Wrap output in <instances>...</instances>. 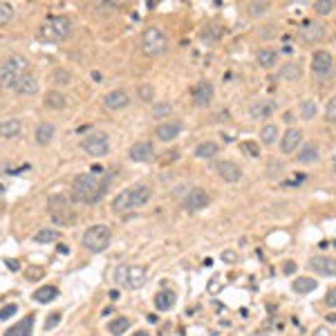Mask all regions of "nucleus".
I'll return each mask as SVG.
<instances>
[{
	"label": "nucleus",
	"instance_id": "obj_19",
	"mask_svg": "<svg viewBox=\"0 0 336 336\" xmlns=\"http://www.w3.org/2000/svg\"><path fill=\"white\" fill-rule=\"evenodd\" d=\"M182 128H184L182 121H161V123L157 125L155 134L159 141H173V139L182 132Z\"/></svg>",
	"mask_w": 336,
	"mask_h": 336
},
{
	"label": "nucleus",
	"instance_id": "obj_21",
	"mask_svg": "<svg viewBox=\"0 0 336 336\" xmlns=\"http://www.w3.org/2000/svg\"><path fill=\"white\" fill-rule=\"evenodd\" d=\"M211 99H213V85L209 81H200V83L193 88V101L197 106H209Z\"/></svg>",
	"mask_w": 336,
	"mask_h": 336
},
{
	"label": "nucleus",
	"instance_id": "obj_36",
	"mask_svg": "<svg viewBox=\"0 0 336 336\" xmlns=\"http://www.w3.org/2000/svg\"><path fill=\"white\" fill-rule=\"evenodd\" d=\"M56 237H58L56 228H40L34 235V242H38V244H49V242H54Z\"/></svg>",
	"mask_w": 336,
	"mask_h": 336
},
{
	"label": "nucleus",
	"instance_id": "obj_51",
	"mask_svg": "<svg viewBox=\"0 0 336 336\" xmlns=\"http://www.w3.org/2000/svg\"><path fill=\"white\" fill-rule=\"evenodd\" d=\"M305 179H307L305 175H294L291 179H287V182H285V186H300V184H303Z\"/></svg>",
	"mask_w": 336,
	"mask_h": 336
},
{
	"label": "nucleus",
	"instance_id": "obj_57",
	"mask_svg": "<svg viewBox=\"0 0 336 336\" xmlns=\"http://www.w3.org/2000/svg\"><path fill=\"white\" fill-rule=\"evenodd\" d=\"M132 336H150V334H148V332H143V330H139V332H134Z\"/></svg>",
	"mask_w": 336,
	"mask_h": 336
},
{
	"label": "nucleus",
	"instance_id": "obj_49",
	"mask_svg": "<svg viewBox=\"0 0 336 336\" xmlns=\"http://www.w3.org/2000/svg\"><path fill=\"white\" fill-rule=\"evenodd\" d=\"M325 305H327V307H336V287H330V289H327Z\"/></svg>",
	"mask_w": 336,
	"mask_h": 336
},
{
	"label": "nucleus",
	"instance_id": "obj_16",
	"mask_svg": "<svg viewBox=\"0 0 336 336\" xmlns=\"http://www.w3.org/2000/svg\"><path fill=\"white\" fill-rule=\"evenodd\" d=\"M128 155H130V159L137 161V164H146V161H150L152 157H155V148H152L150 141H137L130 146Z\"/></svg>",
	"mask_w": 336,
	"mask_h": 336
},
{
	"label": "nucleus",
	"instance_id": "obj_17",
	"mask_svg": "<svg viewBox=\"0 0 336 336\" xmlns=\"http://www.w3.org/2000/svg\"><path fill=\"white\" fill-rule=\"evenodd\" d=\"M303 146V132L298 128H289L285 132V137L280 139V152L282 155H291Z\"/></svg>",
	"mask_w": 336,
	"mask_h": 336
},
{
	"label": "nucleus",
	"instance_id": "obj_50",
	"mask_svg": "<svg viewBox=\"0 0 336 336\" xmlns=\"http://www.w3.org/2000/svg\"><path fill=\"white\" fill-rule=\"evenodd\" d=\"M280 170H282V164H280V161H271V166H267V175H269V177H276Z\"/></svg>",
	"mask_w": 336,
	"mask_h": 336
},
{
	"label": "nucleus",
	"instance_id": "obj_45",
	"mask_svg": "<svg viewBox=\"0 0 336 336\" xmlns=\"http://www.w3.org/2000/svg\"><path fill=\"white\" fill-rule=\"evenodd\" d=\"M58 323H61V312L49 314L47 321H45V332H52L54 327H58Z\"/></svg>",
	"mask_w": 336,
	"mask_h": 336
},
{
	"label": "nucleus",
	"instance_id": "obj_27",
	"mask_svg": "<svg viewBox=\"0 0 336 336\" xmlns=\"http://www.w3.org/2000/svg\"><path fill=\"white\" fill-rule=\"evenodd\" d=\"M45 108H49V110H63L65 108V97H63V92H58V90H49V92H45V99H43Z\"/></svg>",
	"mask_w": 336,
	"mask_h": 336
},
{
	"label": "nucleus",
	"instance_id": "obj_38",
	"mask_svg": "<svg viewBox=\"0 0 336 336\" xmlns=\"http://www.w3.org/2000/svg\"><path fill=\"white\" fill-rule=\"evenodd\" d=\"M173 114V106H170L168 101H159L152 106V116L155 119H166V116Z\"/></svg>",
	"mask_w": 336,
	"mask_h": 336
},
{
	"label": "nucleus",
	"instance_id": "obj_47",
	"mask_svg": "<svg viewBox=\"0 0 336 336\" xmlns=\"http://www.w3.org/2000/svg\"><path fill=\"white\" fill-rule=\"evenodd\" d=\"M175 159H179V150H168V152H164L161 155V164H173Z\"/></svg>",
	"mask_w": 336,
	"mask_h": 336
},
{
	"label": "nucleus",
	"instance_id": "obj_52",
	"mask_svg": "<svg viewBox=\"0 0 336 336\" xmlns=\"http://www.w3.org/2000/svg\"><path fill=\"white\" fill-rule=\"evenodd\" d=\"M282 271H285L287 276H289V273H294L296 271V262H294V260H287V262L282 264Z\"/></svg>",
	"mask_w": 336,
	"mask_h": 336
},
{
	"label": "nucleus",
	"instance_id": "obj_34",
	"mask_svg": "<svg viewBox=\"0 0 336 336\" xmlns=\"http://www.w3.org/2000/svg\"><path fill=\"white\" fill-rule=\"evenodd\" d=\"M218 150H220V146L215 141H204V143H200V146L195 148V157H200V159H209V157L218 155Z\"/></svg>",
	"mask_w": 336,
	"mask_h": 336
},
{
	"label": "nucleus",
	"instance_id": "obj_10",
	"mask_svg": "<svg viewBox=\"0 0 336 336\" xmlns=\"http://www.w3.org/2000/svg\"><path fill=\"white\" fill-rule=\"evenodd\" d=\"M182 204H184V209L186 211L197 213V211L206 209V206L211 204V195L204 191V188H191V191L182 197Z\"/></svg>",
	"mask_w": 336,
	"mask_h": 336
},
{
	"label": "nucleus",
	"instance_id": "obj_5",
	"mask_svg": "<svg viewBox=\"0 0 336 336\" xmlns=\"http://www.w3.org/2000/svg\"><path fill=\"white\" fill-rule=\"evenodd\" d=\"M27 70H29V63H27L25 56H20V54H11V56H7V61L0 65V88L2 90L13 88L16 79L20 74H25Z\"/></svg>",
	"mask_w": 336,
	"mask_h": 336
},
{
	"label": "nucleus",
	"instance_id": "obj_44",
	"mask_svg": "<svg viewBox=\"0 0 336 336\" xmlns=\"http://www.w3.org/2000/svg\"><path fill=\"white\" fill-rule=\"evenodd\" d=\"M249 11H251V16H262L264 11H269V2H264V0H260V2H251Z\"/></svg>",
	"mask_w": 336,
	"mask_h": 336
},
{
	"label": "nucleus",
	"instance_id": "obj_33",
	"mask_svg": "<svg viewBox=\"0 0 336 336\" xmlns=\"http://www.w3.org/2000/svg\"><path fill=\"white\" fill-rule=\"evenodd\" d=\"M278 139V125L276 123H267L260 128V141L264 143V146H271V143H276Z\"/></svg>",
	"mask_w": 336,
	"mask_h": 336
},
{
	"label": "nucleus",
	"instance_id": "obj_35",
	"mask_svg": "<svg viewBox=\"0 0 336 336\" xmlns=\"http://www.w3.org/2000/svg\"><path fill=\"white\" fill-rule=\"evenodd\" d=\"M316 112H318V108H316V103H314L312 99H305V101H300V106H298L300 119L309 121V119H314V116H316Z\"/></svg>",
	"mask_w": 336,
	"mask_h": 336
},
{
	"label": "nucleus",
	"instance_id": "obj_30",
	"mask_svg": "<svg viewBox=\"0 0 336 336\" xmlns=\"http://www.w3.org/2000/svg\"><path fill=\"white\" fill-rule=\"evenodd\" d=\"M316 287H318V282L314 280V278L305 276V278H296L294 285H291V289H294L296 294H312Z\"/></svg>",
	"mask_w": 336,
	"mask_h": 336
},
{
	"label": "nucleus",
	"instance_id": "obj_6",
	"mask_svg": "<svg viewBox=\"0 0 336 336\" xmlns=\"http://www.w3.org/2000/svg\"><path fill=\"white\" fill-rule=\"evenodd\" d=\"M72 34V20L67 16H52L40 25V38L54 43V40H65Z\"/></svg>",
	"mask_w": 336,
	"mask_h": 336
},
{
	"label": "nucleus",
	"instance_id": "obj_13",
	"mask_svg": "<svg viewBox=\"0 0 336 336\" xmlns=\"http://www.w3.org/2000/svg\"><path fill=\"white\" fill-rule=\"evenodd\" d=\"M325 34H327L325 25H323V22H316V20H307L300 27V40H303V43H318V40L325 38Z\"/></svg>",
	"mask_w": 336,
	"mask_h": 336
},
{
	"label": "nucleus",
	"instance_id": "obj_56",
	"mask_svg": "<svg viewBox=\"0 0 336 336\" xmlns=\"http://www.w3.org/2000/svg\"><path fill=\"white\" fill-rule=\"evenodd\" d=\"M7 267L13 269V271H18V262H16V260H7Z\"/></svg>",
	"mask_w": 336,
	"mask_h": 336
},
{
	"label": "nucleus",
	"instance_id": "obj_14",
	"mask_svg": "<svg viewBox=\"0 0 336 336\" xmlns=\"http://www.w3.org/2000/svg\"><path fill=\"white\" fill-rule=\"evenodd\" d=\"M309 267L316 273H321V276H327V278L336 276V258L334 255H314V258L309 260Z\"/></svg>",
	"mask_w": 336,
	"mask_h": 336
},
{
	"label": "nucleus",
	"instance_id": "obj_39",
	"mask_svg": "<svg viewBox=\"0 0 336 336\" xmlns=\"http://www.w3.org/2000/svg\"><path fill=\"white\" fill-rule=\"evenodd\" d=\"M70 81H72V74H70V70H65V67H56V70L52 72V83L67 85Z\"/></svg>",
	"mask_w": 336,
	"mask_h": 336
},
{
	"label": "nucleus",
	"instance_id": "obj_55",
	"mask_svg": "<svg viewBox=\"0 0 336 336\" xmlns=\"http://www.w3.org/2000/svg\"><path fill=\"white\" fill-rule=\"evenodd\" d=\"M226 262H231V260H235V253H231V251H224V255H222Z\"/></svg>",
	"mask_w": 336,
	"mask_h": 336
},
{
	"label": "nucleus",
	"instance_id": "obj_48",
	"mask_svg": "<svg viewBox=\"0 0 336 336\" xmlns=\"http://www.w3.org/2000/svg\"><path fill=\"white\" fill-rule=\"evenodd\" d=\"M242 148H244V152H249L251 157H258L260 155L258 143H253V141H244V143H242Z\"/></svg>",
	"mask_w": 336,
	"mask_h": 336
},
{
	"label": "nucleus",
	"instance_id": "obj_8",
	"mask_svg": "<svg viewBox=\"0 0 336 336\" xmlns=\"http://www.w3.org/2000/svg\"><path fill=\"white\" fill-rule=\"evenodd\" d=\"M166 47H168V38H166V34L159 27H148L141 34V52L148 58L161 56L166 52Z\"/></svg>",
	"mask_w": 336,
	"mask_h": 336
},
{
	"label": "nucleus",
	"instance_id": "obj_1",
	"mask_svg": "<svg viewBox=\"0 0 336 336\" xmlns=\"http://www.w3.org/2000/svg\"><path fill=\"white\" fill-rule=\"evenodd\" d=\"M110 179L99 177L97 173H79L72 179V200L83 204H97L106 197Z\"/></svg>",
	"mask_w": 336,
	"mask_h": 336
},
{
	"label": "nucleus",
	"instance_id": "obj_32",
	"mask_svg": "<svg viewBox=\"0 0 336 336\" xmlns=\"http://www.w3.org/2000/svg\"><path fill=\"white\" fill-rule=\"evenodd\" d=\"M276 61H278V52H276V49H271V47H262V49L258 52V63H260L262 67H267V70H269V67L276 65Z\"/></svg>",
	"mask_w": 336,
	"mask_h": 336
},
{
	"label": "nucleus",
	"instance_id": "obj_23",
	"mask_svg": "<svg viewBox=\"0 0 336 336\" xmlns=\"http://www.w3.org/2000/svg\"><path fill=\"white\" fill-rule=\"evenodd\" d=\"M36 143L38 146H49V141L54 139V123H49V121H43V123L36 125Z\"/></svg>",
	"mask_w": 336,
	"mask_h": 336
},
{
	"label": "nucleus",
	"instance_id": "obj_22",
	"mask_svg": "<svg viewBox=\"0 0 336 336\" xmlns=\"http://www.w3.org/2000/svg\"><path fill=\"white\" fill-rule=\"evenodd\" d=\"M31 330H34V316H25L18 325H11L9 330H4L2 336H31Z\"/></svg>",
	"mask_w": 336,
	"mask_h": 336
},
{
	"label": "nucleus",
	"instance_id": "obj_25",
	"mask_svg": "<svg viewBox=\"0 0 336 336\" xmlns=\"http://www.w3.org/2000/svg\"><path fill=\"white\" fill-rule=\"evenodd\" d=\"M296 157H298V164H314L321 157V150H318L316 143H305V146H300Z\"/></svg>",
	"mask_w": 336,
	"mask_h": 336
},
{
	"label": "nucleus",
	"instance_id": "obj_9",
	"mask_svg": "<svg viewBox=\"0 0 336 336\" xmlns=\"http://www.w3.org/2000/svg\"><path fill=\"white\" fill-rule=\"evenodd\" d=\"M81 148H83V152L90 157H103L110 150V139H108V134L103 132V130H92V132L81 141Z\"/></svg>",
	"mask_w": 336,
	"mask_h": 336
},
{
	"label": "nucleus",
	"instance_id": "obj_18",
	"mask_svg": "<svg viewBox=\"0 0 336 336\" xmlns=\"http://www.w3.org/2000/svg\"><path fill=\"white\" fill-rule=\"evenodd\" d=\"M218 175L226 184H237L242 179V168L235 164V161L224 159V161H220V164H218Z\"/></svg>",
	"mask_w": 336,
	"mask_h": 336
},
{
	"label": "nucleus",
	"instance_id": "obj_46",
	"mask_svg": "<svg viewBox=\"0 0 336 336\" xmlns=\"http://www.w3.org/2000/svg\"><path fill=\"white\" fill-rule=\"evenodd\" d=\"M18 312V305H4V307H0V321H7V318H11L13 314Z\"/></svg>",
	"mask_w": 336,
	"mask_h": 336
},
{
	"label": "nucleus",
	"instance_id": "obj_29",
	"mask_svg": "<svg viewBox=\"0 0 336 336\" xmlns=\"http://www.w3.org/2000/svg\"><path fill=\"white\" fill-rule=\"evenodd\" d=\"M300 74H303V70H300L298 63H285V65H280V70H278V76H280L282 81H298Z\"/></svg>",
	"mask_w": 336,
	"mask_h": 336
},
{
	"label": "nucleus",
	"instance_id": "obj_12",
	"mask_svg": "<svg viewBox=\"0 0 336 336\" xmlns=\"http://www.w3.org/2000/svg\"><path fill=\"white\" fill-rule=\"evenodd\" d=\"M332 70H334V58H332V54L325 52V49L314 52V56H312V72L316 76H327Z\"/></svg>",
	"mask_w": 336,
	"mask_h": 336
},
{
	"label": "nucleus",
	"instance_id": "obj_11",
	"mask_svg": "<svg viewBox=\"0 0 336 336\" xmlns=\"http://www.w3.org/2000/svg\"><path fill=\"white\" fill-rule=\"evenodd\" d=\"M40 83H38V76L34 74V72L27 70L25 74H20L16 79V83H13V92L20 94V97H34L36 92H38Z\"/></svg>",
	"mask_w": 336,
	"mask_h": 336
},
{
	"label": "nucleus",
	"instance_id": "obj_7",
	"mask_svg": "<svg viewBox=\"0 0 336 336\" xmlns=\"http://www.w3.org/2000/svg\"><path fill=\"white\" fill-rule=\"evenodd\" d=\"M47 209H49V215H52V222L58 224V226H72L76 222V213L72 211L70 200H65L63 195L49 197Z\"/></svg>",
	"mask_w": 336,
	"mask_h": 336
},
{
	"label": "nucleus",
	"instance_id": "obj_24",
	"mask_svg": "<svg viewBox=\"0 0 336 336\" xmlns=\"http://www.w3.org/2000/svg\"><path fill=\"white\" fill-rule=\"evenodd\" d=\"M175 300H177V296H175L173 289H161L159 294L155 296V307L159 309V312H168V309L175 307Z\"/></svg>",
	"mask_w": 336,
	"mask_h": 336
},
{
	"label": "nucleus",
	"instance_id": "obj_54",
	"mask_svg": "<svg viewBox=\"0 0 336 336\" xmlns=\"http://www.w3.org/2000/svg\"><path fill=\"white\" fill-rule=\"evenodd\" d=\"M56 251H58L61 255H67V253H70V249H67L65 244H58V246H56Z\"/></svg>",
	"mask_w": 336,
	"mask_h": 336
},
{
	"label": "nucleus",
	"instance_id": "obj_43",
	"mask_svg": "<svg viewBox=\"0 0 336 336\" xmlns=\"http://www.w3.org/2000/svg\"><path fill=\"white\" fill-rule=\"evenodd\" d=\"M325 119L330 123H336V97H332L325 106Z\"/></svg>",
	"mask_w": 336,
	"mask_h": 336
},
{
	"label": "nucleus",
	"instance_id": "obj_53",
	"mask_svg": "<svg viewBox=\"0 0 336 336\" xmlns=\"http://www.w3.org/2000/svg\"><path fill=\"white\" fill-rule=\"evenodd\" d=\"M314 336H332V332L327 330V327H318V330L314 332Z\"/></svg>",
	"mask_w": 336,
	"mask_h": 336
},
{
	"label": "nucleus",
	"instance_id": "obj_40",
	"mask_svg": "<svg viewBox=\"0 0 336 336\" xmlns=\"http://www.w3.org/2000/svg\"><path fill=\"white\" fill-rule=\"evenodd\" d=\"M334 7H336V0H316V2H314V11L321 13V16L332 13V9Z\"/></svg>",
	"mask_w": 336,
	"mask_h": 336
},
{
	"label": "nucleus",
	"instance_id": "obj_20",
	"mask_svg": "<svg viewBox=\"0 0 336 336\" xmlns=\"http://www.w3.org/2000/svg\"><path fill=\"white\" fill-rule=\"evenodd\" d=\"M103 103H106L108 110H123L125 106L130 103V94L125 92V90H112V92L106 94V99H103Z\"/></svg>",
	"mask_w": 336,
	"mask_h": 336
},
{
	"label": "nucleus",
	"instance_id": "obj_42",
	"mask_svg": "<svg viewBox=\"0 0 336 336\" xmlns=\"http://www.w3.org/2000/svg\"><path fill=\"white\" fill-rule=\"evenodd\" d=\"M13 18V7L9 2H0V27H4Z\"/></svg>",
	"mask_w": 336,
	"mask_h": 336
},
{
	"label": "nucleus",
	"instance_id": "obj_3",
	"mask_svg": "<svg viewBox=\"0 0 336 336\" xmlns=\"http://www.w3.org/2000/svg\"><path fill=\"white\" fill-rule=\"evenodd\" d=\"M114 282L123 289H141L148 282V269L141 264H119L114 269Z\"/></svg>",
	"mask_w": 336,
	"mask_h": 336
},
{
	"label": "nucleus",
	"instance_id": "obj_58",
	"mask_svg": "<svg viewBox=\"0 0 336 336\" xmlns=\"http://www.w3.org/2000/svg\"><path fill=\"white\" fill-rule=\"evenodd\" d=\"M334 170H336V166H334Z\"/></svg>",
	"mask_w": 336,
	"mask_h": 336
},
{
	"label": "nucleus",
	"instance_id": "obj_31",
	"mask_svg": "<svg viewBox=\"0 0 336 336\" xmlns=\"http://www.w3.org/2000/svg\"><path fill=\"white\" fill-rule=\"evenodd\" d=\"M106 327H108V332H110L112 336H121V334H125V330L130 327V321L125 316H116V318H112Z\"/></svg>",
	"mask_w": 336,
	"mask_h": 336
},
{
	"label": "nucleus",
	"instance_id": "obj_4",
	"mask_svg": "<svg viewBox=\"0 0 336 336\" xmlns=\"http://www.w3.org/2000/svg\"><path fill=\"white\" fill-rule=\"evenodd\" d=\"M81 242H83V246L90 251V253H101V251H106L108 246H110L112 231H110V226H106V224H94V226L85 228Z\"/></svg>",
	"mask_w": 336,
	"mask_h": 336
},
{
	"label": "nucleus",
	"instance_id": "obj_28",
	"mask_svg": "<svg viewBox=\"0 0 336 336\" xmlns=\"http://www.w3.org/2000/svg\"><path fill=\"white\" fill-rule=\"evenodd\" d=\"M58 296V289L54 285H45V287H40V289H36L34 294H31V298L36 300V303H52L54 298Z\"/></svg>",
	"mask_w": 336,
	"mask_h": 336
},
{
	"label": "nucleus",
	"instance_id": "obj_2",
	"mask_svg": "<svg viewBox=\"0 0 336 336\" xmlns=\"http://www.w3.org/2000/svg\"><path fill=\"white\" fill-rule=\"evenodd\" d=\"M150 195H152V191L148 184H134V186L116 193V197L112 200V211L128 213L132 209H141V206H146L150 202Z\"/></svg>",
	"mask_w": 336,
	"mask_h": 336
},
{
	"label": "nucleus",
	"instance_id": "obj_26",
	"mask_svg": "<svg viewBox=\"0 0 336 336\" xmlns=\"http://www.w3.org/2000/svg\"><path fill=\"white\" fill-rule=\"evenodd\" d=\"M22 132V125L18 119H7V121H0V137L2 139H13Z\"/></svg>",
	"mask_w": 336,
	"mask_h": 336
},
{
	"label": "nucleus",
	"instance_id": "obj_41",
	"mask_svg": "<svg viewBox=\"0 0 336 336\" xmlns=\"http://www.w3.org/2000/svg\"><path fill=\"white\" fill-rule=\"evenodd\" d=\"M137 94H139V99H141V101H152V99H155V88H152L150 83H141L137 88Z\"/></svg>",
	"mask_w": 336,
	"mask_h": 336
},
{
	"label": "nucleus",
	"instance_id": "obj_15",
	"mask_svg": "<svg viewBox=\"0 0 336 336\" xmlns=\"http://www.w3.org/2000/svg\"><path fill=\"white\" fill-rule=\"evenodd\" d=\"M276 101L273 99H258V101H253L249 106V116L251 119H267V116H271L273 112H276Z\"/></svg>",
	"mask_w": 336,
	"mask_h": 336
},
{
	"label": "nucleus",
	"instance_id": "obj_37",
	"mask_svg": "<svg viewBox=\"0 0 336 336\" xmlns=\"http://www.w3.org/2000/svg\"><path fill=\"white\" fill-rule=\"evenodd\" d=\"M220 36H222V27L220 25H206L204 29H202V40H204V43H213Z\"/></svg>",
	"mask_w": 336,
	"mask_h": 336
}]
</instances>
